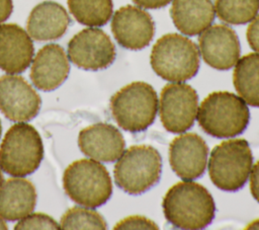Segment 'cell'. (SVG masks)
<instances>
[{
	"label": "cell",
	"mask_w": 259,
	"mask_h": 230,
	"mask_svg": "<svg viewBox=\"0 0 259 230\" xmlns=\"http://www.w3.org/2000/svg\"><path fill=\"white\" fill-rule=\"evenodd\" d=\"M166 220L179 229H202L214 218L215 205L209 191L193 181H180L163 198Z\"/></svg>",
	"instance_id": "1"
},
{
	"label": "cell",
	"mask_w": 259,
	"mask_h": 230,
	"mask_svg": "<svg viewBox=\"0 0 259 230\" xmlns=\"http://www.w3.org/2000/svg\"><path fill=\"white\" fill-rule=\"evenodd\" d=\"M249 119L246 102L229 91L209 93L197 110L200 128L215 138H230L242 134L249 124Z\"/></svg>",
	"instance_id": "2"
},
{
	"label": "cell",
	"mask_w": 259,
	"mask_h": 230,
	"mask_svg": "<svg viewBox=\"0 0 259 230\" xmlns=\"http://www.w3.org/2000/svg\"><path fill=\"white\" fill-rule=\"evenodd\" d=\"M150 62L164 80L182 82L194 77L199 69V51L195 43L179 33H167L153 46Z\"/></svg>",
	"instance_id": "3"
},
{
	"label": "cell",
	"mask_w": 259,
	"mask_h": 230,
	"mask_svg": "<svg viewBox=\"0 0 259 230\" xmlns=\"http://www.w3.org/2000/svg\"><path fill=\"white\" fill-rule=\"evenodd\" d=\"M63 186L73 202L91 209L105 204L112 194L107 169L101 163L89 159L76 160L65 169Z\"/></svg>",
	"instance_id": "4"
},
{
	"label": "cell",
	"mask_w": 259,
	"mask_h": 230,
	"mask_svg": "<svg viewBox=\"0 0 259 230\" xmlns=\"http://www.w3.org/2000/svg\"><path fill=\"white\" fill-rule=\"evenodd\" d=\"M44 157L40 135L25 123L13 125L0 146V168L7 174L22 177L34 172Z\"/></svg>",
	"instance_id": "5"
},
{
	"label": "cell",
	"mask_w": 259,
	"mask_h": 230,
	"mask_svg": "<svg viewBox=\"0 0 259 230\" xmlns=\"http://www.w3.org/2000/svg\"><path fill=\"white\" fill-rule=\"evenodd\" d=\"M110 110L120 128L132 133L142 132L157 116V92L146 82L130 83L112 95Z\"/></svg>",
	"instance_id": "6"
},
{
	"label": "cell",
	"mask_w": 259,
	"mask_h": 230,
	"mask_svg": "<svg viewBox=\"0 0 259 230\" xmlns=\"http://www.w3.org/2000/svg\"><path fill=\"white\" fill-rule=\"evenodd\" d=\"M162 171V158L149 145H135L126 149L114 165V180L130 195H141L153 187Z\"/></svg>",
	"instance_id": "7"
},
{
	"label": "cell",
	"mask_w": 259,
	"mask_h": 230,
	"mask_svg": "<svg viewBox=\"0 0 259 230\" xmlns=\"http://www.w3.org/2000/svg\"><path fill=\"white\" fill-rule=\"evenodd\" d=\"M253 164L252 151L245 139H233L217 145L210 152L208 174L222 190L236 191L246 183Z\"/></svg>",
	"instance_id": "8"
},
{
	"label": "cell",
	"mask_w": 259,
	"mask_h": 230,
	"mask_svg": "<svg viewBox=\"0 0 259 230\" xmlns=\"http://www.w3.org/2000/svg\"><path fill=\"white\" fill-rule=\"evenodd\" d=\"M198 107V96L190 85L169 83L160 94V119L170 133L180 134L194 124Z\"/></svg>",
	"instance_id": "9"
},
{
	"label": "cell",
	"mask_w": 259,
	"mask_h": 230,
	"mask_svg": "<svg viewBox=\"0 0 259 230\" xmlns=\"http://www.w3.org/2000/svg\"><path fill=\"white\" fill-rule=\"evenodd\" d=\"M115 46L109 35L99 28H85L68 44V57L78 68L90 71L109 67L115 60Z\"/></svg>",
	"instance_id": "10"
},
{
	"label": "cell",
	"mask_w": 259,
	"mask_h": 230,
	"mask_svg": "<svg viewBox=\"0 0 259 230\" xmlns=\"http://www.w3.org/2000/svg\"><path fill=\"white\" fill-rule=\"evenodd\" d=\"M111 31L119 46L138 51L149 46L153 40L155 23L147 11L133 5H125L114 12Z\"/></svg>",
	"instance_id": "11"
},
{
	"label": "cell",
	"mask_w": 259,
	"mask_h": 230,
	"mask_svg": "<svg viewBox=\"0 0 259 230\" xmlns=\"http://www.w3.org/2000/svg\"><path fill=\"white\" fill-rule=\"evenodd\" d=\"M41 99L21 76L0 77V110L10 121L27 122L40 108Z\"/></svg>",
	"instance_id": "12"
},
{
	"label": "cell",
	"mask_w": 259,
	"mask_h": 230,
	"mask_svg": "<svg viewBox=\"0 0 259 230\" xmlns=\"http://www.w3.org/2000/svg\"><path fill=\"white\" fill-rule=\"evenodd\" d=\"M207 154L205 141L195 133L181 134L175 137L169 146L171 168L184 180H192L203 174Z\"/></svg>",
	"instance_id": "13"
},
{
	"label": "cell",
	"mask_w": 259,
	"mask_h": 230,
	"mask_svg": "<svg viewBox=\"0 0 259 230\" xmlns=\"http://www.w3.org/2000/svg\"><path fill=\"white\" fill-rule=\"evenodd\" d=\"M199 50L204 62L217 70H229L239 60L240 42L235 30L225 24H215L203 30Z\"/></svg>",
	"instance_id": "14"
},
{
	"label": "cell",
	"mask_w": 259,
	"mask_h": 230,
	"mask_svg": "<svg viewBox=\"0 0 259 230\" xmlns=\"http://www.w3.org/2000/svg\"><path fill=\"white\" fill-rule=\"evenodd\" d=\"M78 145L81 152L93 160L113 162L123 153L125 142L117 128L97 123L80 131Z\"/></svg>",
	"instance_id": "15"
},
{
	"label": "cell",
	"mask_w": 259,
	"mask_h": 230,
	"mask_svg": "<svg viewBox=\"0 0 259 230\" xmlns=\"http://www.w3.org/2000/svg\"><path fill=\"white\" fill-rule=\"evenodd\" d=\"M70 72V64L64 49L57 44L44 46L35 55L30 79L34 87L52 91L61 86Z\"/></svg>",
	"instance_id": "16"
},
{
	"label": "cell",
	"mask_w": 259,
	"mask_h": 230,
	"mask_svg": "<svg viewBox=\"0 0 259 230\" xmlns=\"http://www.w3.org/2000/svg\"><path fill=\"white\" fill-rule=\"evenodd\" d=\"M34 49L29 34L14 23L0 24V69L8 74L25 71Z\"/></svg>",
	"instance_id": "17"
},
{
	"label": "cell",
	"mask_w": 259,
	"mask_h": 230,
	"mask_svg": "<svg viewBox=\"0 0 259 230\" xmlns=\"http://www.w3.org/2000/svg\"><path fill=\"white\" fill-rule=\"evenodd\" d=\"M71 18L66 9L54 1H44L30 12L26 29L35 41H53L61 37L67 30Z\"/></svg>",
	"instance_id": "18"
},
{
	"label": "cell",
	"mask_w": 259,
	"mask_h": 230,
	"mask_svg": "<svg viewBox=\"0 0 259 230\" xmlns=\"http://www.w3.org/2000/svg\"><path fill=\"white\" fill-rule=\"evenodd\" d=\"M35 204V187L25 178H8L0 186V216L5 220L24 218L33 211Z\"/></svg>",
	"instance_id": "19"
},
{
	"label": "cell",
	"mask_w": 259,
	"mask_h": 230,
	"mask_svg": "<svg viewBox=\"0 0 259 230\" xmlns=\"http://www.w3.org/2000/svg\"><path fill=\"white\" fill-rule=\"evenodd\" d=\"M170 15L176 28L186 35H197L214 20L211 0H173Z\"/></svg>",
	"instance_id": "20"
},
{
	"label": "cell",
	"mask_w": 259,
	"mask_h": 230,
	"mask_svg": "<svg viewBox=\"0 0 259 230\" xmlns=\"http://www.w3.org/2000/svg\"><path fill=\"white\" fill-rule=\"evenodd\" d=\"M233 82L245 102L259 107V54L250 53L237 61Z\"/></svg>",
	"instance_id": "21"
},
{
	"label": "cell",
	"mask_w": 259,
	"mask_h": 230,
	"mask_svg": "<svg viewBox=\"0 0 259 230\" xmlns=\"http://www.w3.org/2000/svg\"><path fill=\"white\" fill-rule=\"evenodd\" d=\"M71 14L81 24L87 26H102L112 15L111 0H68Z\"/></svg>",
	"instance_id": "22"
},
{
	"label": "cell",
	"mask_w": 259,
	"mask_h": 230,
	"mask_svg": "<svg viewBox=\"0 0 259 230\" xmlns=\"http://www.w3.org/2000/svg\"><path fill=\"white\" fill-rule=\"evenodd\" d=\"M214 7L221 20L229 24H245L259 11V0H215Z\"/></svg>",
	"instance_id": "23"
},
{
	"label": "cell",
	"mask_w": 259,
	"mask_h": 230,
	"mask_svg": "<svg viewBox=\"0 0 259 230\" xmlns=\"http://www.w3.org/2000/svg\"><path fill=\"white\" fill-rule=\"evenodd\" d=\"M60 228L63 230L71 229H98L107 228L103 217L96 211L73 207L69 209L61 218Z\"/></svg>",
	"instance_id": "24"
},
{
	"label": "cell",
	"mask_w": 259,
	"mask_h": 230,
	"mask_svg": "<svg viewBox=\"0 0 259 230\" xmlns=\"http://www.w3.org/2000/svg\"><path fill=\"white\" fill-rule=\"evenodd\" d=\"M15 230L31 229H60V225L49 215L44 213L28 214L14 226Z\"/></svg>",
	"instance_id": "25"
},
{
	"label": "cell",
	"mask_w": 259,
	"mask_h": 230,
	"mask_svg": "<svg viewBox=\"0 0 259 230\" xmlns=\"http://www.w3.org/2000/svg\"><path fill=\"white\" fill-rule=\"evenodd\" d=\"M114 229H153L158 230L157 224L144 216H130L116 223Z\"/></svg>",
	"instance_id": "26"
},
{
	"label": "cell",
	"mask_w": 259,
	"mask_h": 230,
	"mask_svg": "<svg viewBox=\"0 0 259 230\" xmlns=\"http://www.w3.org/2000/svg\"><path fill=\"white\" fill-rule=\"evenodd\" d=\"M247 41L249 46L259 53V15L256 16L252 22L249 24L246 32Z\"/></svg>",
	"instance_id": "27"
},
{
	"label": "cell",
	"mask_w": 259,
	"mask_h": 230,
	"mask_svg": "<svg viewBox=\"0 0 259 230\" xmlns=\"http://www.w3.org/2000/svg\"><path fill=\"white\" fill-rule=\"evenodd\" d=\"M250 173V191L253 198L259 203V160L252 167Z\"/></svg>",
	"instance_id": "28"
},
{
	"label": "cell",
	"mask_w": 259,
	"mask_h": 230,
	"mask_svg": "<svg viewBox=\"0 0 259 230\" xmlns=\"http://www.w3.org/2000/svg\"><path fill=\"white\" fill-rule=\"evenodd\" d=\"M138 6L146 9H157L168 5L172 0H133Z\"/></svg>",
	"instance_id": "29"
},
{
	"label": "cell",
	"mask_w": 259,
	"mask_h": 230,
	"mask_svg": "<svg viewBox=\"0 0 259 230\" xmlns=\"http://www.w3.org/2000/svg\"><path fill=\"white\" fill-rule=\"evenodd\" d=\"M13 9L11 0H0V23L8 19Z\"/></svg>",
	"instance_id": "30"
},
{
	"label": "cell",
	"mask_w": 259,
	"mask_h": 230,
	"mask_svg": "<svg viewBox=\"0 0 259 230\" xmlns=\"http://www.w3.org/2000/svg\"><path fill=\"white\" fill-rule=\"evenodd\" d=\"M246 229H259V219L254 220L253 222H251V223L246 227Z\"/></svg>",
	"instance_id": "31"
},
{
	"label": "cell",
	"mask_w": 259,
	"mask_h": 230,
	"mask_svg": "<svg viewBox=\"0 0 259 230\" xmlns=\"http://www.w3.org/2000/svg\"><path fill=\"white\" fill-rule=\"evenodd\" d=\"M7 229V226H6V223L3 221L2 217L0 216V230H6Z\"/></svg>",
	"instance_id": "32"
},
{
	"label": "cell",
	"mask_w": 259,
	"mask_h": 230,
	"mask_svg": "<svg viewBox=\"0 0 259 230\" xmlns=\"http://www.w3.org/2000/svg\"><path fill=\"white\" fill-rule=\"evenodd\" d=\"M2 183H3V175H2L1 170H0V186L2 185Z\"/></svg>",
	"instance_id": "33"
},
{
	"label": "cell",
	"mask_w": 259,
	"mask_h": 230,
	"mask_svg": "<svg viewBox=\"0 0 259 230\" xmlns=\"http://www.w3.org/2000/svg\"><path fill=\"white\" fill-rule=\"evenodd\" d=\"M1 133H2V127H1V122H0V137H1Z\"/></svg>",
	"instance_id": "34"
}]
</instances>
